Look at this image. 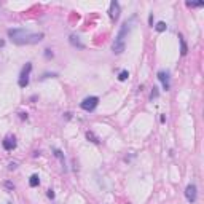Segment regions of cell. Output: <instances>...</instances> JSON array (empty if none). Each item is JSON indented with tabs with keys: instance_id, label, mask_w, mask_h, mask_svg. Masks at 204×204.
Instances as JSON below:
<instances>
[{
	"instance_id": "6",
	"label": "cell",
	"mask_w": 204,
	"mask_h": 204,
	"mask_svg": "<svg viewBox=\"0 0 204 204\" xmlns=\"http://www.w3.org/2000/svg\"><path fill=\"white\" fill-rule=\"evenodd\" d=\"M185 196H187L188 203H196V198H198V190H196V185L190 183L187 188H185Z\"/></svg>"
},
{
	"instance_id": "17",
	"label": "cell",
	"mask_w": 204,
	"mask_h": 204,
	"mask_svg": "<svg viewBox=\"0 0 204 204\" xmlns=\"http://www.w3.org/2000/svg\"><path fill=\"white\" fill-rule=\"evenodd\" d=\"M54 155L58 156V158L62 161V164H64V155H62V152H61V150H54Z\"/></svg>"
},
{
	"instance_id": "19",
	"label": "cell",
	"mask_w": 204,
	"mask_h": 204,
	"mask_svg": "<svg viewBox=\"0 0 204 204\" xmlns=\"http://www.w3.org/2000/svg\"><path fill=\"white\" fill-rule=\"evenodd\" d=\"M46 195H48L49 199H54V191H53V190H48V193H46Z\"/></svg>"
},
{
	"instance_id": "3",
	"label": "cell",
	"mask_w": 204,
	"mask_h": 204,
	"mask_svg": "<svg viewBox=\"0 0 204 204\" xmlns=\"http://www.w3.org/2000/svg\"><path fill=\"white\" fill-rule=\"evenodd\" d=\"M30 70H32V64L27 62L21 70V75H19V80H18V85L19 88H26L29 85V75H30Z\"/></svg>"
},
{
	"instance_id": "23",
	"label": "cell",
	"mask_w": 204,
	"mask_h": 204,
	"mask_svg": "<svg viewBox=\"0 0 204 204\" xmlns=\"http://www.w3.org/2000/svg\"><path fill=\"white\" fill-rule=\"evenodd\" d=\"M5 45V42H3V40H0V46H3Z\"/></svg>"
},
{
	"instance_id": "16",
	"label": "cell",
	"mask_w": 204,
	"mask_h": 204,
	"mask_svg": "<svg viewBox=\"0 0 204 204\" xmlns=\"http://www.w3.org/2000/svg\"><path fill=\"white\" fill-rule=\"evenodd\" d=\"M187 5L188 7H203V2H187Z\"/></svg>"
},
{
	"instance_id": "20",
	"label": "cell",
	"mask_w": 204,
	"mask_h": 204,
	"mask_svg": "<svg viewBox=\"0 0 204 204\" xmlns=\"http://www.w3.org/2000/svg\"><path fill=\"white\" fill-rule=\"evenodd\" d=\"M45 56H46V58H53V51H51V49H46Z\"/></svg>"
},
{
	"instance_id": "7",
	"label": "cell",
	"mask_w": 204,
	"mask_h": 204,
	"mask_svg": "<svg viewBox=\"0 0 204 204\" xmlns=\"http://www.w3.org/2000/svg\"><path fill=\"white\" fill-rule=\"evenodd\" d=\"M2 145L7 152H11V150L16 148V137L14 136H7V137L2 140Z\"/></svg>"
},
{
	"instance_id": "18",
	"label": "cell",
	"mask_w": 204,
	"mask_h": 204,
	"mask_svg": "<svg viewBox=\"0 0 204 204\" xmlns=\"http://www.w3.org/2000/svg\"><path fill=\"white\" fill-rule=\"evenodd\" d=\"M16 167H18V164H16V163H10V164H8V169H10V171H14Z\"/></svg>"
},
{
	"instance_id": "13",
	"label": "cell",
	"mask_w": 204,
	"mask_h": 204,
	"mask_svg": "<svg viewBox=\"0 0 204 204\" xmlns=\"http://www.w3.org/2000/svg\"><path fill=\"white\" fill-rule=\"evenodd\" d=\"M86 137H88V140H91V142H94V144H99V139L94 136V132H91V131H88L86 132Z\"/></svg>"
},
{
	"instance_id": "1",
	"label": "cell",
	"mask_w": 204,
	"mask_h": 204,
	"mask_svg": "<svg viewBox=\"0 0 204 204\" xmlns=\"http://www.w3.org/2000/svg\"><path fill=\"white\" fill-rule=\"evenodd\" d=\"M8 37L14 45H34L43 40V34H34L26 29H10Z\"/></svg>"
},
{
	"instance_id": "11",
	"label": "cell",
	"mask_w": 204,
	"mask_h": 204,
	"mask_svg": "<svg viewBox=\"0 0 204 204\" xmlns=\"http://www.w3.org/2000/svg\"><path fill=\"white\" fill-rule=\"evenodd\" d=\"M29 185H30V187H38V185H40V179H38L37 174L30 176V179H29Z\"/></svg>"
},
{
	"instance_id": "12",
	"label": "cell",
	"mask_w": 204,
	"mask_h": 204,
	"mask_svg": "<svg viewBox=\"0 0 204 204\" xmlns=\"http://www.w3.org/2000/svg\"><path fill=\"white\" fill-rule=\"evenodd\" d=\"M155 29H156V30H158V32H164V30H166V29H167V26H166V22L159 21L158 24L155 26Z\"/></svg>"
},
{
	"instance_id": "21",
	"label": "cell",
	"mask_w": 204,
	"mask_h": 204,
	"mask_svg": "<svg viewBox=\"0 0 204 204\" xmlns=\"http://www.w3.org/2000/svg\"><path fill=\"white\" fill-rule=\"evenodd\" d=\"M148 22H150V26H153V14H150V16H148Z\"/></svg>"
},
{
	"instance_id": "15",
	"label": "cell",
	"mask_w": 204,
	"mask_h": 204,
	"mask_svg": "<svg viewBox=\"0 0 204 204\" xmlns=\"http://www.w3.org/2000/svg\"><path fill=\"white\" fill-rule=\"evenodd\" d=\"M159 96V93H158V88H155V86H153V89H152V94H150V99H156V97H158Z\"/></svg>"
},
{
	"instance_id": "5",
	"label": "cell",
	"mask_w": 204,
	"mask_h": 204,
	"mask_svg": "<svg viewBox=\"0 0 204 204\" xmlns=\"http://www.w3.org/2000/svg\"><path fill=\"white\" fill-rule=\"evenodd\" d=\"M158 80L163 83V89H164V91H169L171 89V77H169V72L159 70V72H158Z\"/></svg>"
},
{
	"instance_id": "9",
	"label": "cell",
	"mask_w": 204,
	"mask_h": 204,
	"mask_svg": "<svg viewBox=\"0 0 204 204\" xmlns=\"http://www.w3.org/2000/svg\"><path fill=\"white\" fill-rule=\"evenodd\" d=\"M69 40H70V43H72L73 46H77V48H80V49H83V48H85V45L80 42V38L77 37V35H70Z\"/></svg>"
},
{
	"instance_id": "10",
	"label": "cell",
	"mask_w": 204,
	"mask_h": 204,
	"mask_svg": "<svg viewBox=\"0 0 204 204\" xmlns=\"http://www.w3.org/2000/svg\"><path fill=\"white\" fill-rule=\"evenodd\" d=\"M179 40H180V54L185 56L188 53V48H187V43H185V40H183V37L179 34Z\"/></svg>"
},
{
	"instance_id": "8",
	"label": "cell",
	"mask_w": 204,
	"mask_h": 204,
	"mask_svg": "<svg viewBox=\"0 0 204 204\" xmlns=\"http://www.w3.org/2000/svg\"><path fill=\"white\" fill-rule=\"evenodd\" d=\"M108 16H110L112 21H117L118 18H120V3H118L117 0H113L110 3V10H108Z\"/></svg>"
},
{
	"instance_id": "4",
	"label": "cell",
	"mask_w": 204,
	"mask_h": 204,
	"mask_svg": "<svg viewBox=\"0 0 204 204\" xmlns=\"http://www.w3.org/2000/svg\"><path fill=\"white\" fill-rule=\"evenodd\" d=\"M97 104H99V99H97L96 96H89V97H86V99H83V102L80 104V107L83 108L85 112H93L94 108L97 107Z\"/></svg>"
},
{
	"instance_id": "2",
	"label": "cell",
	"mask_w": 204,
	"mask_h": 204,
	"mask_svg": "<svg viewBox=\"0 0 204 204\" xmlns=\"http://www.w3.org/2000/svg\"><path fill=\"white\" fill-rule=\"evenodd\" d=\"M134 21H136V16H132L131 19H128V21L123 22V26L120 27L118 35L115 37V42H113V45H112V49H113L115 54H121V53L125 51V48H126V37H128V34L131 32Z\"/></svg>"
},
{
	"instance_id": "22",
	"label": "cell",
	"mask_w": 204,
	"mask_h": 204,
	"mask_svg": "<svg viewBox=\"0 0 204 204\" xmlns=\"http://www.w3.org/2000/svg\"><path fill=\"white\" fill-rule=\"evenodd\" d=\"M5 185H7V187H8V188H14V185H11V183H10V182H7V183H5Z\"/></svg>"
},
{
	"instance_id": "14",
	"label": "cell",
	"mask_w": 204,
	"mask_h": 204,
	"mask_svg": "<svg viewBox=\"0 0 204 204\" xmlns=\"http://www.w3.org/2000/svg\"><path fill=\"white\" fill-rule=\"evenodd\" d=\"M128 77H129V72H128V70H123V72L118 75V80H120V81H126Z\"/></svg>"
}]
</instances>
